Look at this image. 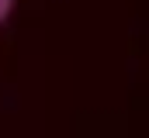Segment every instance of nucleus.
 I'll return each instance as SVG.
<instances>
[{
  "label": "nucleus",
  "mask_w": 149,
  "mask_h": 138,
  "mask_svg": "<svg viewBox=\"0 0 149 138\" xmlns=\"http://www.w3.org/2000/svg\"><path fill=\"white\" fill-rule=\"evenodd\" d=\"M10 7H14V0H0V21L10 14Z\"/></svg>",
  "instance_id": "1"
}]
</instances>
